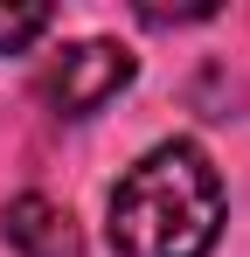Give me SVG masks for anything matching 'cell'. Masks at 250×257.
Instances as JSON below:
<instances>
[{
  "label": "cell",
  "mask_w": 250,
  "mask_h": 257,
  "mask_svg": "<svg viewBox=\"0 0 250 257\" xmlns=\"http://www.w3.org/2000/svg\"><path fill=\"white\" fill-rule=\"evenodd\" d=\"M132 84V56L118 42H70L49 70H42V97L56 118H90L97 104H111Z\"/></svg>",
  "instance_id": "2"
},
{
  "label": "cell",
  "mask_w": 250,
  "mask_h": 257,
  "mask_svg": "<svg viewBox=\"0 0 250 257\" xmlns=\"http://www.w3.org/2000/svg\"><path fill=\"white\" fill-rule=\"evenodd\" d=\"M222 236V181L195 139H160L111 188L118 257H208Z\"/></svg>",
  "instance_id": "1"
},
{
  "label": "cell",
  "mask_w": 250,
  "mask_h": 257,
  "mask_svg": "<svg viewBox=\"0 0 250 257\" xmlns=\"http://www.w3.org/2000/svg\"><path fill=\"white\" fill-rule=\"evenodd\" d=\"M49 7H0V56H14V49H28L35 35H49Z\"/></svg>",
  "instance_id": "4"
},
{
  "label": "cell",
  "mask_w": 250,
  "mask_h": 257,
  "mask_svg": "<svg viewBox=\"0 0 250 257\" xmlns=\"http://www.w3.org/2000/svg\"><path fill=\"white\" fill-rule=\"evenodd\" d=\"M0 222H7V243L21 257H83V236L70 222V209L49 202V195H14Z\"/></svg>",
  "instance_id": "3"
}]
</instances>
